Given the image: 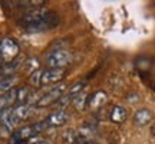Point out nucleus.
Listing matches in <instances>:
<instances>
[{
  "mask_svg": "<svg viewBox=\"0 0 155 144\" xmlns=\"http://www.w3.org/2000/svg\"><path fill=\"white\" fill-rule=\"evenodd\" d=\"M61 22L58 13L43 7L26 10L19 17V25L28 32H45L56 28Z\"/></svg>",
  "mask_w": 155,
  "mask_h": 144,
  "instance_id": "f257e3e1",
  "label": "nucleus"
},
{
  "mask_svg": "<svg viewBox=\"0 0 155 144\" xmlns=\"http://www.w3.org/2000/svg\"><path fill=\"white\" fill-rule=\"evenodd\" d=\"M73 56L68 49H56L50 50L49 53L46 55V67L48 69H65V67H68L72 62Z\"/></svg>",
  "mask_w": 155,
  "mask_h": 144,
  "instance_id": "f03ea898",
  "label": "nucleus"
},
{
  "mask_svg": "<svg viewBox=\"0 0 155 144\" xmlns=\"http://www.w3.org/2000/svg\"><path fill=\"white\" fill-rule=\"evenodd\" d=\"M20 53V46L15 39L6 36L0 40V63L5 65L15 61Z\"/></svg>",
  "mask_w": 155,
  "mask_h": 144,
  "instance_id": "7ed1b4c3",
  "label": "nucleus"
},
{
  "mask_svg": "<svg viewBox=\"0 0 155 144\" xmlns=\"http://www.w3.org/2000/svg\"><path fill=\"white\" fill-rule=\"evenodd\" d=\"M65 91H66V85H65V84L56 85V87H53L50 91H48L46 94L40 95V98L36 101V107L45 108V107L53 105V104H56V102L65 95Z\"/></svg>",
  "mask_w": 155,
  "mask_h": 144,
  "instance_id": "20e7f679",
  "label": "nucleus"
},
{
  "mask_svg": "<svg viewBox=\"0 0 155 144\" xmlns=\"http://www.w3.org/2000/svg\"><path fill=\"white\" fill-rule=\"evenodd\" d=\"M65 77H66L65 69H45L42 74L40 85H53V84L61 82Z\"/></svg>",
  "mask_w": 155,
  "mask_h": 144,
  "instance_id": "39448f33",
  "label": "nucleus"
},
{
  "mask_svg": "<svg viewBox=\"0 0 155 144\" xmlns=\"http://www.w3.org/2000/svg\"><path fill=\"white\" fill-rule=\"evenodd\" d=\"M69 120V114L65 110H58L55 112H52L50 115H48V118L45 120V122L48 124L49 128H55V127H61L63 124H66Z\"/></svg>",
  "mask_w": 155,
  "mask_h": 144,
  "instance_id": "423d86ee",
  "label": "nucleus"
},
{
  "mask_svg": "<svg viewBox=\"0 0 155 144\" xmlns=\"http://www.w3.org/2000/svg\"><path fill=\"white\" fill-rule=\"evenodd\" d=\"M108 100V95L104 91H96L92 95H89L88 102H86V108H91V110H98L104 105Z\"/></svg>",
  "mask_w": 155,
  "mask_h": 144,
  "instance_id": "0eeeda50",
  "label": "nucleus"
},
{
  "mask_svg": "<svg viewBox=\"0 0 155 144\" xmlns=\"http://www.w3.org/2000/svg\"><path fill=\"white\" fill-rule=\"evenodd\" d=\"M22 63H23L22 58H16L15 61L2 65V68H0V74H2V77H15V74L20 69Z\"/></svg>",
  "mask_w": 155,
  "mask_h": 144,
  "instance_id": "6e6552de",
  "label": "nucleus"
},
{
  "mask_svg": "<svg viewBox=\"0 0 155 144\" xmlns=\"http://www.w3.org/2000/svg\"><path fill=\"white\" fill-rule=\"evenodd\" d=\"M151 121H152V112L150 110H147V108L138 110L135 112V115H134V122L137 125H147Z\"/></svg>",
  "mask_w": 155,
  "mask_h": 144,
  "instance_id": "1a4fd4ad",
  "label": "nucleus"
},
{
  "mask_svg": "<svg viewBox=\"0 0 155 144\" xmlns=\"http://www.w3.org/2000/svg\"><path fill=\"white\" fill-rule=\"evenodd\" d=\"M128 118V111L125 110V107L122 105H115L112 107L111 112H109V120L114 122H124Z\"/></svg>",
  "mask_w": 155,
  "mask_h": 144,
  "instance_id": "9d476101",
  "label": "nucleus"
},
{
  "mask_svg": "<svg viewBox=\"0 0 155 144\" xmlns=\"http://www.w3.org/2000/svg\"><path fill=\"white\" fill-rule=\"evenodd\" d=\"M17 81V77H0V97L12 91Z\"/></svg>",
  "mask_w": 155,
  "mask_h": 144,
  "instance_id": "9b49d317",
  "label": "nucleus"
},
{
  "mask_svg": "<svg viewBox=\"0 0 155 144\" xmlns=\"http://www.w3.org/2000/svg\"><path fill=\"white\" fill-rule=\"evenodd\" d=\"M88 98H89V95L86 94V92H79V94L73 98V105H75V108L79 111H83L85 108H86V102H88Z\"/></svg>",
  "mask_w": 155,
  "mask_h": 144,
  "instance_id": "f8f14e48",
  "label": "nucleus"
},
{
  "mask_svg": "<svg viewBox=\"0 0 155 144\" xmlns=\"http://www.w3.org/2000/svg\"><path fill=\"white\" fill-rule=\"evenodd\" d=\"M85 88V82L83 81H79V82H76V84H73L72 87L69 88V91H68V95H71V97H76L79 92H82V89Z\"/></svg>",
  "mask_w": 155,
  "mask_h": 144,
  "instance_id": "ddd939ff",
  "label": "nucleus"
},
{
  "mask_svg": "<svg viewBox=\"0 0 155 144\" xmlns=\"http://www.w3.org/2000/svg\"><path fill=\"white\" fill-rule=\"evenodd\" d=\"M25 68H26V71H28V72L33 74L35 71H38V68H39V61L36 59V58L28 59V61H26V65H25Z\"/></svg>",
  "mask_w": 155,
  "mask_h": 144,
  "instance_id": "4468645a",
  "label": "nucleus"
},
{
  "mask_svg": "<svg viewBox=\"0 0 155 144\" xmlns=\"http://www.w3.org/2000/svg\"><path fill=\"white\" fill-rule=\"evenodd\" d=\"M42 74H43V71H42V69H38V71H35L33 74L30 75V84H32L33 87H39V85H40Z\"/></svg>",
  "mask_w": 155,
  "mask_h": 144,
  "instance_id": "2eb2a0df",
  "label": "nucleus"
},
{
  "mask_svg": "<svg viewBox=\"0 0 155 144\" xmlns=\"http://www.w3.org/2000/svg\"><path fill=\"white\" fill-rule=\"evenodd\" d=\"M28 144H50V143H49V141H46V140H40V139L33 137V139L28 140Z\"/></svg>",
  "mask_w": 155,
  "mask_h": 144,
  "instance_id": "dca6fc26",
  "label": "nucleus"
},
{
  "mask_svg": "<svg viewBox=\"0 0 155 144\" xmlns=\"http://www.w3.org/2000/svg\"><path fill=\"white\" fill-rule=\"evenodd\" d=\"M73 144H99V143L92 141V140H82V141H76V143H73Z\"/></svg>",
  "mask_w": 155,
  "mask_h": 144,
  "instance_id": "f3484780",
  "label": "nucleus"
},
{
  "mask_svg": "<svg viewBox=\"0 0 155 144\" xmlns=\"http://www.w3.org/2000/svg\"><path fill=\"white\" fill-rule=\"evenodd\" d=\"M151 131H152V134L155 135V121H154V124H152V127H151Z\"/></svg>",
  "mask_w": 155,
  "mask_h": 144,
  "instance_id": "a211bd4d",
  "label": "nucleus"
}]
</instances>
